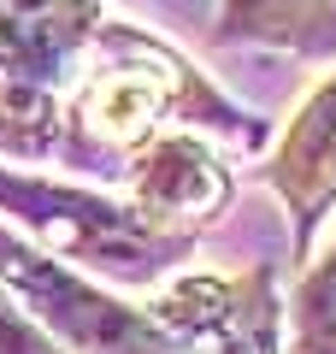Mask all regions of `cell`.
Returning <instances> with one entry per match:
<instances>
[{"label":"cell","instance_id":"52a82bcc","mask_svg":"<svg viewBox=\"0 0 336 354\" xmlns=\"http://www.w3.org/2000/svg\"><path fill=\"white\" fill-rule=\"evenodd\" d=\"M100 18V0H0V59L59 88L77 71V53L88 48Z\"/></svg>","mask_w":336,"mask_h":354},{"label":"cell","instance_id":"8992f818","mask_svg":"<svg viewBox=\"0 0 336 354\" xmlns=\"http://www.w3.org/2000/svg\"><path fill=\"white\" fill-rule=\"evenodd\" d=\"M260 183L289 213V248L295 260H312V236L336 213V71L295 106L283 136L272 142L260 165Z\"/></svg>","mask_w":336,"mask_h":354},{"label":"cell","instance_id":"7a4b0ae2","mask_svg":"<svg viewBox=\"0 0 336 354\" xmlns=\"http://www.w3.org/2000/svg\"><path fill=\"white\" fill-rule=\"evenodd\" d=\"M0 213H12L24 242H36L41 254H53L59 266L106 283V290L112 283H160L177 260L195 254L148 230L124 195L36 177L18 165H0Z\"/></svg>","mask_w":336,"mask_h":354},{"label":"cell","instance_id":"3957f363","mask_svg":"<svg viewBox=\"0 0 336 354\" xmlns=\"http://www.w3.org/2000/svg\"><path fill=\"white\" fill-rule=\"evenodd\" d=\"M0 290L12 295L65 354H148L153 319L148 301H118L106 283L83 278L12 225H0Z\"/></svg>","mask_w":336,"mask_h":354},{"label":"cell","instance_id":"ba28073f","mask_svg":"<svg viewBox=\"0 0 336 354\" xmlns=\"http://www.w3.org/2000/svg\"><path fill=\"white\" fill-rule=\"evenodd\" d=\"M0 148L18 160L59 153V88L24 77L12 59H0Z\"/></svg>","mask_w":336,"mask_h":354},{"label":"cell","instance_id":"9c48e42d","mask_svg":"<svg viewBox=\"0 0 336 354\" xmlns=\"http://www.w3.org/2000/svg\"><path fill=\"white\" fill-rule=\"evenodd\" d=\"M283 319H289L283 354H336V242L301 272Z\"/></svg>","mask_w":336,"mask_h":354},{"label":"cell","instance_id":"6da1fadb","mask_svg":"<svg viewBox=\"0 0 336 354\" xmlns=\"http://www.w3.org/2000/svg\"><path fill=\"white\" fill-rule=\"evenodd\" d=\"M165 130H200V136L236 142L248 153L272 142V124L242 101H230L171 41L148 36L130 18H100L88 48L77 53L71 88L59 95V153L53 160L95 177H124L130 160Z\"/></svg>","mask_w":336,"mask_h":354},{"label":"cell","instance_id":"5b68a950","mask_svg":"<svg viewBox=\"0 0 336 354\" xmlns=\"http://www.w3.org/2000/svg\"><path fill=\"white\" fill-rule=\"evenodd\" d=\"M118 183H124V201L142 213V225L160 230L165 242H183V248H195L236 195L224 153L200 130H165L160 142H148L130 160V171Z\"/></svg>","mask_w":336,"mask_h":354},{"label":"cell","instance_id":"30bf717a","mask_svg":"<svg viewBox=\"0 0 336 354\" xmlns=\"http://www.w3.org/2000/svg\"><path fill=\"white\" fill-rule=\"evenodd\" d=\"M301 0H218V41L230 48H283Z\"/></svg>","mask_w":336,"mask_h":354},{"label":"cell","instance_id":"277c9868","mask_svg":"<svg viewBox=\"0 0 336 354\" xmlns=\"http://www.w3.org/2000/svg\"><path fill=\"white\" fill-rule=\"evenodd\" d=\"M153 348L148 354H283V301L277 266L248 272H183L148 301Z\"/></svg>","mask_w":336,"mask_h":354},{"label":"cell","instance_id":"8fae6325","mask_svg":"<svg viewBox=\"0 0 336 354\" xmlns=\"http://www.w3.org/2000/svg\"><path fill=\"white\" fill-rule=\"evenodd\" d=\"M283 53H295V59H307V65L336 59V0H301L295 18H289Z\"/></svg>","mask_w":336,"mask_h":354},{"label":"cell","instance_id":"7c38bea8","mask_svg":"<svg viewBox=\"0 0 336 354\" xmlns=\"http://www.w3.org/2000/svg\"><path fill=\"white\" fill-rule=\"evenodd\" d=\"M0 354H65V348L12 301V295L0 290Z\"/></svg>","mask_w":336,"mask_h":354}]
</instances>
